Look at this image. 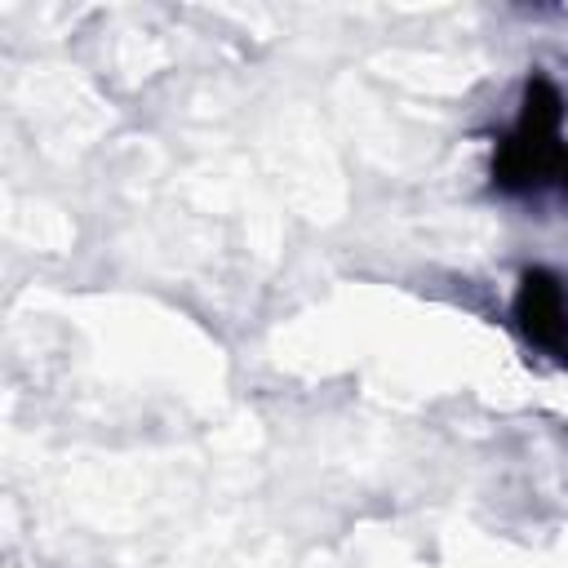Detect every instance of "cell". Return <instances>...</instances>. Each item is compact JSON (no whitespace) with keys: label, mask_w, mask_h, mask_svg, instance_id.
Segmentation results:
<instances>
[{"label":"cell","mask_w":568,"mask_h":568,"mask_svg":"<svg viewBox=\"0 0 568 568\" xmlns=\"http://www.w3.org/2000/svg\"><path fill=\"white\" fill-rule=\"evenodd\" d=\"M568 142H564V93L550 75L532 71L524 80L519 115L510 133L493 151V186L501 195H532L564 178Z\"/></svg>","instance_id":"1"},{"label":"cell","mask_w":568,"mask_h":568,"mask_svg":"<svg viewBox=\"0 0 568 568\" xmlns=\"http://www.w3.org/2000/svg\"><path fill=\"white\" fill-rule=\"evenodd\" d=\"M515 328L524 333L528 346L550 355L555 364H568V284L546 271L528 266L515 288Z\"/></svg>","instance_id":"2"},{"label":"cell","mask_w":568,"mask_h":568,"mask_svg":"<svg viewBox=\"0 0 568 568\" xmlns=\"http://www.w3.org/2000/svg\"><path fill=\"white\" fill-rule=\"evenodd\" d=\"M559 182H564V195H568V164H564V178Z\"/></svg>","instance_id":"3"}]
</instances>
